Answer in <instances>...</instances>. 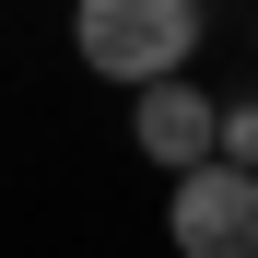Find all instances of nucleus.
I'll use <instances>...</instances> for the list:
<instances>
[{
  "label": "nucleus",
  "mask_w": 258,
  "mask_h": 258,
  "mask_svg": "<svg viewBox=\"0 0 258 258\" xmlns=\"http://www.w3.org/2000/svg\"><path fill=\"white\" fill-rule=\"evenodd\" d=\"M211 164L258 176V94H235V106H223V129H211Z\"/></svg>",
  "instance_id": "obj_4"
},
{
  "label": "nucleus",
  "mask_w": 258,
  "mask_h": 258,
  "mask_svg": "<svg viewBox=\"0 0 258 258\" xmlns=\"http://www.w3.org/2000/svg\"><path fill=\"white\" fill-rule=\"evenodd\" d=\"M200 0H82L71 12V47L94 82H129V94H153V82H188L200 71Z\"/></svg>",
  "instance_id": "obj_1"
},
{
  "label": "nucleus",
  "mask_w": 258,
  "mask_h": 258,
  "mask_svg": "<svg viewBox=\"0 0 258 258\" xmlns=\"http://www.w3.org/2000/svg\"><path fill=\"white\" fill-rule=\"evenodd\" d=\"M211 129H223V94L188 71V82H153V94H129V141H141L164 176H200L211 164Z\"/></svg>",
  "instance_id": "obj_3"
},
{
  "label": "nucleus",
  "mask_w": 258,
  "mask_h": 258,
  "mask_svg": "<svg viewBox=\"0 0 258 258\" xmlns=\"http://www.w3.org/2000/svg\"><path fill=\"white\" fill-rule=\"evenodd\" d=\"M164 246L176 258H258V176H235V164L176 176L164 188Z\"/></svg>",
  "instance_id": "obj_2"
}]
</instances>
